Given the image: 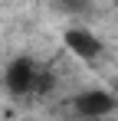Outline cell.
I'll return each mask as SVG.
<instances>
[{
    "label": "cell",
    "mask_w": 118,
    "mask_h": 121,
    "mask_svg": "<svg viewBox=\"0 0 118 121\" xmlns=\"http://www.w3.org/2000/svg\"><path fill=\"white\" fill-rule=\"evenodd\" d=\"M53 7L62 10V13H69V17H79V13L89 10V0H53Z\"/></svg>",
    "instance_id": "277c9868"
},
{
    "label": "cell",
    "mask_w": 118,
    "mask_h": 121,
    "mask_svg": "<svg viewBox=\"0 0 118 121\" xmlns=\"http://www.w3.org/2000/svg\"><path fill=\"white\" fill-rule=\"evenodd\" d=\"M39 65L30 56H17V59L7 65V72H3V85H7V92L10 95H17V98H23V95H33L39 85Z\"/></svg>",
    "instance_id": "6da1fadb"
},
{
    "label": "cell",
    "mask_w": 118,
    "mask_h": 121,
    "mask_svg": "<svg viewBox=\"0 0 118 121\" xmlns=\"http://www.w3.org/2000/svg\"><path fill=\"white\" fill-rule=\"evenodd\" d=\"M62 46L82 62H95L102 56V49H105V43L98 39L95 33L89 30V26H69L66 33H62Z\"/></svg>",
    "instance_id": "3957f363"
},
{
    "label": "cell",
    "mask_w": 118,
    "mask_h": 121,
    "mask_svg": "<svg viewBox=\"0 0 118 121\" xmlns=\"http://www.w3.org/2000/svg\"><path fill=\"white\" fill-rule=\"evenodd\" d=\"M115 95H118V82H115Z\"/></svg>",
    "instance_id": "5b68a950"
},
{
    "label": "cell",
    "mask_w": 118,
    "mask_h": 121,
    "mask_svg": "<svg viewBox=\"0 0 118 121\" xmlns=\"http://www.w3.org/2000/svg\"><path fill=\"white\" fill-rule=\"evenodd\" d=\"M118 105V95L108 92V88H85L72 98V108H76L79 118H108Z\"/></svg>",
    "instance_id": "7a4b0ae2"
}]
</instances>
